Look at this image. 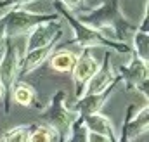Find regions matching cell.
<instances>
[{"instance_id":"cell-17","label":"cell","mask_w":149,"mask_h":142,"mask_svg":"<svg viewBox=\"0 0 149 142\" xmlns=\"http://www.w3.org/2000/svg\"><path fill=\"white\" fill-rule=\"evenodd\" d=\"M85 142H111L106 135H101V134H95V132H88L87 130V137Z\"/></svg>"},{"instance_id":"cell-1","label":"cell","mask_w":149,"mask_h":142,"mask_svg":"<svg viewBox=\"0 0 149 142\" xmlns=\"http://www.w3.org/2000/svg\"><path fill=\"white\" fill-rule=\"evenodd\" d=\"M80 114L66 106V92L57 90L50 99L49 106L42 111V118L47 121L49 128L57 134V142H66L70 137V130L73 121Z\"/></svg>"},{"instance_id":"cell-6","label":"cell","mask_w":149,"mask_h":142,"mask_svg":"<svg viewBox=\"0 0 149 142\" xmlns=\"http://www.w3.org/2000/svg\"><path fill=\"white\" fill-rule=\"evenodd\" d=\"M121 81H123V80H121V76H120V74H116L114 81H113L111 85L104 90V92H101V94H94V95H83V97H80V99L76 101V104H74L71 109L76 111L80 116H87V114L101 113L102 106L109 101V97L113 95V92L116 90V87H118Z\"/></svg>"},{"instance_id":"cell-9","label":"cell","mask_w":149,"mask_h":142,"mask_svg":"<svg viewBox=\"0 0 149 142\" xmlns=\"http://www.w3.org/2000/svg\"><path fill=\"white\" fill-rule=\"evenodd\" d=\"M56 43H57V40L45 45V47L24 52V56L19 59V74H28V73L37 70L40 64H43V61H47L52 56V52L56 49Z\"/></svg>"},{"instance_id":"cell-7","label":"cell","mask_w":149,"mask_h":142,"mask_svg":"<svg viewBox=\"0 0 149 142\" xmlns=\"http://www.w3.org/2000/svg\"><path fill=\"white\" fill-rule=\"evenodd\" d=\"M99 68V61L90 54V49H83L81 54H78L76 57V63H74L73 70V83H74V94H76V99L80 97L81 94V88L83 85L87 83V80L97 71Z\"/></svg>"},{"instance_id":"cell-18","label":"cell","mask_w":149,"mask_h":142,"mask_svg":"<svg viewBox=\"0 0 149 142\" xmlns=\"http://www.w3.org/2000/svg\"><path fill=\"white\" fill-rule=\"evenodd\" d=\"M3 97H5V90H3V87L0 83V101H3Z\"/></svg>"},{"instance_id":"cell-2","label":"cell","mask_w":149,"mask_h":142,"mask_svg":"<svg viewBox=\"0 0 149 142\" xmlns=\"http://www.w3.org/2000/svg\"><path fill=\"white\" fill-rule=\"evenodd\" d=\"M3 52H2V57H0V83L5 90V95H7V102H5V113H9L10 109V92H12V87L14 83L17 81V76H19V50L17 47L12 43V38H5L3 40Z\"/></svg>"},{"instance_id":"cell-5","label":"cell","mask_w":149,"mask_h":142,"mask_svg":"<svg viewBox=\"0 0 149 142\" xmlns=\"http://www.w3.org/2000/svg\"><path fill=\"white\" fill-rule=\"evenodd\" d=\"M114 78H116V74H114V70H113V64H111V54L106 52L102 63H99L97 71H95V73L87 80V83L83 85L80 97H83V95H94V94L104 92L113 81H114ZM80 97H78V99H80Z\"/></svg>"},{"instance_id":"cell-13","label":"cell","mask_w":149,"mask_h":142,"mask_svg":"<svg viewBox=\"0 0 149 142\" xmlns=\"http://www.w3.org/2000/svg\"><path fill=\"white\" fill-rule=\"evenodd\" d=\"M149 33L142 31V30H135L134 33V56L139 57L141 61L148 63L149 59Z\"/></svg>"},{"instance_id":"cell-4","label":"cell","mask_w":149,"mask_h":142,"mask_svg":"<svg viewBox=\"0 0 149 142\" xmlns=\"http://www.w3.org/2000/svg\"><path fill=\"white\" fill-rule=\"evenodd\" d=\"M63 33V21L61 17H52L47 21H42L35 28H31L26 33V42H24V52L33 50V49H40L45 47L56 40H59V36Z\"/></svg>"},{"instance_id":"cell-3","label":"cell","mask_w":149,"mask_h":142,"mask_svg":"<svg viewBox=\"0 0 149 142\" xmlns=\"http://www.w3.org/2000/svg\"><path fill=\"white\" fill-rule=\"evenodd\" d=\"M52 17H57V16H38V14L26 12L19 7H14V9H10L9 12L3 14L5 36L7 38H16V36L26 35L31 28H35L42 21H47V19H52Z\"/></svg>"},{"instance_id":"cell-12","label":"cell","mask_w":149,"mask_h":142,"mask_svg":"<svg viewBox=\"0 0 149 142\" xmlns=\"http://www.w3.org/2000/svg\"><path fill=\"white\" fill-rule=\"evenodd\" d=\"M14 99L16 104L24 107H30L35 101V90L31 85L24 83V81H19V83H14L12 87V92H10V101Z\"/></svg>"},{"instance_id":"cell-16","label":"cell","mask_w":149,"mask_h":142,"mask_svg":"<svg viewBox=\"0 0 149 142\" xmlns=\"http://www.w3.org/2000/svg\"><path fill=\"white\" fill-rule=\"evenodd\" d=\"M64 9H68L70 12H76L80 7H83L85 0H57Z\"/></svg>"},{"instance_id":"cell-14","label":"cell","mask_w":149,"mask_h":142,"mask_svg":"<svg viewBox=\"0 0 149 142\" xmlns=\"http://www.w3.org/2000/svg\"><path fill=\"white\" fill-rule=\"evenodd\" d=\"M52 141H54L52 130L49 127H45V125H37L28 134V141L26 142H52Z\"/></svg>"},{"instance_id":"cell-19","label":"cell","mask_w":149,"mask_h":142,"mask_svg":"<svg viewBox=\"0 0 149 142\" xmlns=\"http://www.w3.org/2000/svg\"><path fill=\"white\" fill-rule=\"evenodd\" d=\"M0 142H2V141H0Z\"/></svg>"},{"instance_id":"cell-10","label":"cell","mask_w":149,"mask_h":142,"mask_svg":"<svg viewBox=\"0 0 149 142\" xmlns=\"http://www.w3.org/2000/svg\"><path fill=\"white\" fill-rule=\"evenodd\" d=\"M81 121H83V125H85V128L88 132H95V134L106 135L111 142H118V134L114 130L113 121L108 116H104L101 113H94V114L81 116Z\"/></svg>"},{"instance_id":"cell-8","label":"cell","mask_w":149,"mask_h":142,"mask_svg":"<svg viewBox=\"0 0 149 142\" xmlns=\"http://www.w3.org/2000/svg\"><path fill=\"white\" fill-rule=\"evenodd\" d=\"M120 76L128 85L135 87L137 90H142L144 97H148V94H146V85H148V63L141 61L139 57H135L132 54L130 59H128V63L120 68Z\"/></svg>"},{"instance_id":"cell-15","label":"cell","mask_w":149,"mask_h":142,"mask_svg":"<svg viewBox=\"0 0 149 142\" xmlns=\"http://www.w3.org/2000/svg\"><path fill=\"white\" fill-rule=\"evenodd\" d=\"M28 134H30V127H16L12 130H7L2 137V142H26L28 141Z\"/></svg>"},{"instance_id":"cell-11","label":"cell","mask_w":149,"mask_h":142,"mask_svg":"<svg viewBox=\"0 0 149 142\" xmlns=\"http://www.w3.org/2000/svg\"><path fill=\"white\" fill-rule=\"evenodd\" d=\"M76 57L78 54H74L71 50H59L49 57V64L57 73H71L74 63H76Z\"/></svg>"}]
</instances>
